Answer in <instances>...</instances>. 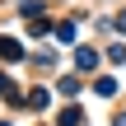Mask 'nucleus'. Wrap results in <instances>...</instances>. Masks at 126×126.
Instances as JSON below:
<instances>
[{"label":"nucleus","instance_id":"f257e3e1","mask_svg":"<svg viewBox=\"0 0 126 126\" xmlns=\"http://www.w3.org/2000/svg\"><path fill=\"white\" fill-rule=\"evenodd\" d=\"M75 61H79V70H94V65H98V51H94V47H84Z\"/></svg>","mask_w":126,"mask_h":126},{"label":"nucleus","instance_id":"f03ea898","mask_svg":"<svg viewBox=\"0 0 126 126\" xmlns=\"http://www.w3.org/2000/svg\"><path fill=\"white\" fill-rule=\"evenodd\" d=\"M117 28H122V33H126V14H122V23H117Z\"/></svg>","mask_w":126,"mask_h":126},{"label":"nucleus","instance_id":"7ed1b4c3","mask_svg":"<svg viewBox=\"0 0 126 126\" xmlns=\"http://www.w3.org/2000/svg\"><path fill=\"white\" fill-rule=\"evenodd\" d=\"M112 126H126V117H117V122H112Z\"/></svg>","mask_w":126,"mask_h":126}]
</instances>
